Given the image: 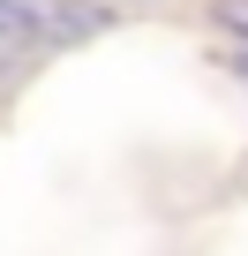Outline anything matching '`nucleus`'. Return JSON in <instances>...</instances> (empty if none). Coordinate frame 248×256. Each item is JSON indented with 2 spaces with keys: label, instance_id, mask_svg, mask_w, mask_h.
Here are the masks:
<instances>
[{
  "label": "nucleus",
  "instance_id": "nucleus-1",
  "mask_svg": "<svg viewBox=\"0 0 248 256\" xmlns=\"http://www.w3.org/2000/svg\"><path fill=\"white\" fill-rule=\"evenodd\" d=\"M45 46V16H38V0H0V68H15Z\"/></svg>",
  "mask_w": 248,
  "mask_h": 256
},
{
  "label": "nucleus",
  "instance_id": "nucleus-3",
  "mask_svg": "<svg viewBox=\"0 0 248 256\" xmlns=\"http://www.w3.org/2000/svg\"><path fill=\"white\" fill-rule=\"evenodd\" d=\"M120 8H151V0H120Z\"/></svg>",
  "mask_w": 248,
  "mask_h": 256
},
{
  "label": "nucleus",
  "instance_id": "nucleus-2",
  "mask_svg": "<svg viewBox=\"0 0 248 256\" xmlns=\"http://www.w3.org/2000/svg\"><path fill=\"white\" fill-rule=\"evenodd\" d=\"M211 23L226 38H248V0H211Z\"/></svg>",
  "mask_w": 248,
  "mask_h": 256
}]
</instances>
